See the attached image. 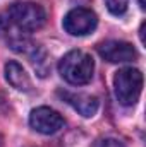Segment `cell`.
<instances>
[{
  "label": "cell",
  "instance_id": "6da1fadb",
  "mask_svg": "<svg viewBox=\"0 0 146 147\" xmlns=\"http://www.w3.org/2000/svg\"><path fill=\"white\" fill-rule=\"evenodd\" d=\"M59 72L69 84L83 86L91 80L95 72V62L84 51L72 50L59 62Z\"/></svg>",
  "mask_w": 146,
  "mask_h": 147
},
{
  "label": "cell",
  "instance_id": "7a4b0ae2",
  "mask_svg": "<svg viewBox=\"0 0 146 147\" xmlns=\"http://www.w3.org/2000/svg\"><path fill=\"white\" fill-rule=\"evenodd\" d=\"M113 87L119 103L124 106H132L138 103L143 91V74L132 67L120 69L113 77Z\"/></svg>",
  "mask_w": 146,
  "mask_h": 147
},
{
  "label": "cell",
  "instance_id": "3957f363",
  "mask_svg": "<svg viewBox=\"0 0 146 147\" xmlns=\"http://www.w3.org/2000/svg\"><path fill=\"white\" fill-rule=\"evenodd\" d=\"M9 17L21 31H36L46 21L45 9L41 5L35 3V2H17V3H14L9 9Z\"/></svg>",
  "mask_w": 146,
  "mask_h": 147
},
{
  "label": "cell",
  "instance_id": "277c9868",
  "mask_svg": "<svg viewBox=\"0 0 146 147\" xmlns=\"http://www.w3.org/2000/svg\"><path fill=\"white\" fill-rule=\"evenodd\" d=\"M96 24H98L96 14L93 10H89V9H84V7L72 9L64 17V29L72 36L89 34L91 31H95Z\"/></svg>",
  "mask_w": 146,
  "mask_h": 147
},
{
  "label": "cell",
  "instance_id": "5b68a950",
  "mask_svg": "<svg viewBox=\"0 0 146 147\" xmlns=\"http://www.w3.org/2000/svg\"><path fill=\"white\" fill-rule=\"evenodd\" d=\"M29 125L36 132H40V134L50 135V134L59 132L64 127V118H62L60 113H57L52 108L40 106V108L31 111V115H29Z\"/></svg>",
  "mask_w": 146,
  "mask_h": 147
},
{
  "label": "cell",
  "instance_id": "8992f818",
  "mask_svg": "<svg viewBox=\"0 0 146 147\" xmlns=\"http://www.w3.org/2000/svg\"><path fill=\"white\" fill-rule=\"evenodd\" d=\"M98 53L102 58H105L110 63H124V62H132L138 57V51L134 46L127 41H117L110 39L98 45Z\"/></svg>",
  "mask_w": 146,
  "mask_h": 147
},
{
  "label": "cell",
  "instance_id": "52a82bcc",
  "mask_svg": "<svg viewBox=\"0 0 146 147\" xmlns=\"http://www.w3.org/2000/svg\"><path fill=\"white\" fill-rule=\"evenodd\" d=\"M62 98L72 106L77 113H81L83 116L89 118L93 116L98 110V98L91 96V94H84V92H60Z\"/></svg>",
  "mask_w": 146,
  "mask_h": 147
},
{
  "label": "cell",
  "instance_id": "ba28073f",
  "mask_svg": "<svg viewBox=\"0 0 146 147\" xmlns=\"http://www.w3.org/2000/svg\"><path fill=\"white\" fill-rule=\"evenodd\" d=\"M5 77H7L9 84L19 91H29L31 89L29 75L17 62H7L5 63Z\"/></svg>",
  "mask_w": 146,
  "mask_h": 147
},
{
  "label": "cell",
  "instance_id": "9c48e42d",
  "mask_svg": "<svg viewBox=\"0 0 146 147\" xmlns=\"http://www.w3.org/2000/svg\"><path fill=\"white\" fill-rule=\"evenodd\" d=\"M9 43H10V48L16 50V51H28V46L31 45L29 38L24 36L23 33H12Z\"/></svg>",
  "mask_w": 146,
  "mask_h": 147
},
{
  "label": "cell",
  "instance_id": "30bf717a",
  "mask_svg": "<svg viewBox=\"0 0 146 147\" xmlns=\"http://www.w3.org/2000/svg\"><path fill=\"white\" fill-rule=\"evenodd\" d=\"M129 0H105V5L113 16H122L127 10Z\"/></svg>",
  "mask_w": 146,
  "mask_h": 147
},
{
  "label": "cell",
  "instance_id": "8fae6325",
  "mask_svg": "<svg viewBox=\"0 0 146 147\" xmlns=\"http://www.w3.org/2000/svg\"><path fill=\"white\" fill-rule=\"evenodd\" d=\"M95 147H126L119 139H112V137H105V139H100L96 140Z\"/></svg>",
  "mask_w": 146,
  "mask_h": 147
},
{
  "label": "cell",
  "instance_id": "7c38bea8",
  "mask_svg": "<svg viewBox=\"0 0 146 147\" xmlns=\"http://www.w3.org/2000/svg\"><path fill=\"white\" fill-rule=\"evenodd\" d=\"M5 33H9V21L0 16V34H5Z\"/></svg>",
  "mask_w": 146,
  "mask_h": 147
},
{
  "label": "cell",
  "instance_id": "4fadbf2b",
  "mask_svg": "<svg viewBox=\"0 0 146 147\" xmlns=\"http://www.w3.org/2000/svg\"><path fill=\"white\" fill-rule=\"evenodd\" d=\"M138 2H139V7H141V9H146V2L145 0H138Z\"/></svg>",
  "mask_w": 146,
  "mask_h": 147
},
{
  "label": "cell",
  "instance_id": "5bb4252c",
  "mask_svg": "<svg viewBox=\"0 0 146 147\" xmlns=\"http://www.w3.org/2000/svg\"><path fill=\"white\" fill-rule=\"evenodd\" d=\"M0 146H2V137H0Z\"/></svg>",
  "mask_w": 146,
  "mask_h": 147
}]
</instances>
